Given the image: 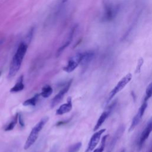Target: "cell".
I'll use <instances>...</instances> for the list:
<instances>
[{
	"label": "cell",
	"instance_id": "obj_13",
	"mask_svg": "<svg viewBox=\"0 0 152 152\" xmlns=\"http://www.w3.org/2000/svg\"><path fill=\"white\" fill-rule=\"evenodd\" d=\"M81 53L82 55L80 64L82 65H86L89 64L94 56V53L93 51H86Z\"/></svg>",
	"mask_w": 152,
	"mask_h": 152
},
{
	"label": "cell",
	"instance_id": "obj_2",
	"mask_svg": "<svg viewBox=\"0 0 152 152\" xmlns=\"http://www.w3.org/2000/svg\"><path fill=\"white\" fill-rule=\"evenodd\" d=\"M49 120V117L45 116L43 118H42L39 122L32 128L31 132H30V134L24 144V149L27 150L37 140L39 134L45 126V125L47 123V122Z\"/></svg>",
	"mask_w": 152,
	"mask_h": 152
},
{
	"label": "cell",
	"instance_id": "obj_19",
	"mask_svg": "<svg viewBox=\"0 0 152 152\" xmlns=\"http://www.w3.org/2000/svg\"><path fill=\"white\" fill-rule=\"evenodd\" d=\"M108 135H106L104 136L103 137L102 140H101V143H100V145L96 149H95L93 152H103L104 149V147H105V144H106V141L107 139Z\"/></svg>",
	"mask_w": 152,
	"mask_h": 152
},
{
	"label": "cell",
	"instance_id": "obj_22",
	"mask_svg": "<svg viewBox=\"0 0 152 152\" xmlns=\"http://www.w3.org/2000/svg\"><path fill=\"white\" fill-rule=\"evenodd\" d=\"M143 62H144V60H143L142 58L139 59V60H138V61L137 68H136V72H140L141 67V66H142V64H143Z\"/></svg>",
	"mask_w": 152,
	"mask_h": 152
},
{
	"label": "cell",
	"instance_id": "obj_1",
	"mask_svg": "<svg viewBox=\"0 0 152 152\" xmlns=\"http://www.w3.org/2000/svg\"><path fill=\"white\" fill-rule=\"evenodd\" d=\"M27 47L28 44L25 42H23L19 45L16 52L12 59L10 66L8 72L9 78H11L15 76L19 71L23 58L27 52Z\"/></svg>",
	"mask_w": 152,
	"mask_h": 152
},
{
	"label": "cell",
	"instance_id": "obj_21",
	"mask_svg": "<svg viewBox=\"0 0 152 152\" xmlns=\"http://www.w3.org/2000/svg\"><path fill=\"white\" fill-rule=\"evenodd\" d=\"M152 96V82L148 86L145 90V97L144 102H147Z\"/></svg>",
	"mask_w": 152,
	"mask_h": 152
},
{
	"label": "cell",
	"instance_id": "obj_15",
	"mask_svg": "<svg viewBox=\"0 0 152 152\" xmlns=\"http://www.w3.org/2000/svg\"><path fill=\"white\" fill-rule=\"evenodd\" d=\"M67 1L68 0H59L54 11V19L58 17L59 15H60L63 10L65 8Z\"/></svg>",
	"mask_w": 152,
	"mask_h": 152
},
{
	"label": "cell",
	"instance_id": "obj_3",
	"mask_svg": "<svg viewBox=\"0 0 152 152\" xmlns=\"http://www.w3.org/2000/svg\"><path fill=\"white\" fill-rule=\"evenodd\" d=\"M132 79V74L131 73L127 74L125 77H124L116 85V86L112 90V91L110 92L107 103H109V101H110L112 98L119 91H121L126 86V84L130 82V81Z\"/></svg>",
	"mask_w": 152,
	"mask_h": 152
},
{
	"label": "cell",
	"instance_id": "obj_6",
	"mask_svg": "<svg viewBox=\"0 0 152 152\" xmlns=\"http://www.w3.org/2000/svg\"><path fill=\"white\" fill-rule=\"evenodd\" d=\"M105 131H106V129H102L96 132L91 136L85 152H91L95 148V147L100 141L101 135Z\"/></svg>",
	"mask_w": 152,
	"mask_h": 152
},
{
	"label": "cell",
	"instance_id": "obj_25",
	"mask_svg": "<svg viewBox=\"0 0 152 152\" xmlns=\"http://www.w3.org/2000/svg\"><path fill=\"white\" fill-rule=\"evenodd\" d=\"M1 74H2V71H0V77H1Z\"/></svg>",
	"mask_w": 152,
	"mask_h": 152
},
{
	"label": "cell",
	"instance_id": "obj_17",
	"mask_svg": "<svg viewBox=\"0 0 152 152\" xmlns=\"http://www.w3.org/2000/svg\"><path fill=\"white\" fill-rule=\"evenodd\" d=\"M18 113H16L15 115H14V116L13 117L12 119L9 122V124L8 125H7L5 128H4V130L5 131H11L14 129V128L15 127V126L16 125L17 121L18 120Z\"/></svg>",
	"mask_w": 152,
	"mask_h": 152
},
{
	"label": "cell",
	"instance_id": "obj_20",
	"mask_svg": "<svg viewBox=\"0 0 152 152\" xmlns=\"http://www.w3.org/2000/svg\"><path fill=\"white\" fill-rule=\"evenodd\" d=\"M81 145L82 144L81 142H78L77 143H75L74 144L71 145L69 147L67 152H78L80 149Z\"/></svg>",
	"mask_w": 152,
	"mask_h": 152
},
{
	"label": "cell",
	"instance_id": "obj_24",
	"mask_svg": "<svg viewBox=\"0 0 152 152\" xmlns=\"http://www.w3.org/2000/svg\"><path fill=\"white\" fill-rule=\"evenodd\" d=\"M50 152H56V148L55 147H54L51 150Z\"/></svg>",
	"mask_w": 152,
	"mask_h": 152
},
{
	"label": "cell",
	"instance_id": "obj_26",
	"mask_svg": "<svg viewBox=\"0 0 152 152\" xmlns=\"http://www.w3.org/2000/svg\"><path fill=\"white\" fill-rule=\"evenodd\" d=\"M150 152H152V150H150Z\"/></svg>",
	"mask_w": 152,
	"mask_h": 152
},
{
	"label": "cell",
	"instance_id": "obj_16",
	"mask_svg": "<svg viewBox=\"0 0 152 152\" xmlns=\"http://www.w3.org/2000/svg\"><path fill=\"white\" fill-rule=\"evenodd\" d=\"M53 93V89L52 87L48 84L45 85L42 88V91L40 93V96L44 98L49 97Z\"/></svg>",
	"mask_w": 152,
	"mask_h": 152
},
{
	"label": "cell",
	"instance_id": "obj_4",
	"mask_svg": "<svg viewBox=\"0 0 152 152\" xmlns=\"http://www.w3.org/2000/svg\"><path fill=\"white\" fill-rule=\"evenodd\" d=\"M72 83V79L69 80L67 83L65 84V86L58 92V93L52 99L51 102H50V107L51 108L54 107L55 106H56L63 99L64 96H65V94L68 92V91L69 90L71 84Z\"/></svg>",
	"mask_w": 152,
	"mask_h": 152
},
{
	"label": "cell",
	"instance_id": "obj_7",
	"mask_svg": "<svg viewBox=\"0 0 152 152\" xmlns=\"http://www.w3.org/2000/svg\"><path fill=\"white\" fill-rule=\"evenodd\" d=\"M104 17L106 20L109 21L112 20L117 13L118 8L113 4L109 2H106L104 5Z\"/></svg>",
	"mask_w": 152,
	"mask_h": 152
},
{
	"label": "cell",
	"instance_id": "obj_10",
	"mask_svg": "<svg viewBox=\"0 0 152 152\" xmlns=\"http://www.w3.org/2000/svg\"><path fill=\"white\" fill-rule=\"evenodd\" d=\"M72 108V99L71 97L68 98L66 103L62 104L59 106V107L56 111V115H62L65 113H66L71 110Z\"/></svg>",
	"mask_w": 152,
	"mask_h": 152
},
{
	"label": "cell",
	"instance_id": "obj_11",
	"mask_svg": "<svg viewBox=\"0 0 152 152\" xmlns=\"http://www.w3.org/2000/svg\"><path fill=\"white\" fill-rule=\"evenodd\" d=\"M151 131H152V121H150L147 124V125L146 126V127L141 133V135L140 138V141H139L140 147H141L142 146L143 144L144 143L145 140L148 138Z\"/></svg>",
	"mask_w": 152,
	"mask_h": 152
},
{
	"label": "cell",
	"instance_id": "obj_18",
	"mask_svg": "<svg viewBox=\"0 0 152 152\" xmlns=\"http://www.w3.org/2000/svg\"><path fill=\"white\" fill-rule=\"evenodd\" d=\"M39 96H40V94L36 93L31 98H30V99L25 100L23 103V105L24 106H36V103L37 102V100L39 99Z\"/></svg>",
	"mask_w": 152,
	"mask_h": 152
},
{
	"label": "cell",
	"instance_id": "obj_12",
	"mask_svg": "<svg viewBox=\"0 0 152 152\" xmlns=\"http://www.w3.org/2000/svg\"><path fill=\"white\" fill-rule=\"evenodd\" d=\"M23 80H24V77L23 75H21L17 81H16L15 85L10 89V91L11 93H18L19 91H21L23 90L24 88V85L23 83Z\"/></svg>",
	"mask_w": 152,
	"mask_h": 152
},
{
	"label": "cell",
	"instance_id": "obj_9",
	"mask_svg": "<svg viewBox=\"0 0 152 152\" xmlns=\"http://www.w3.org/2000/svg\"><path fill=\"white\" fill-rule=\"evenodd\" d=\"M115 103H112L107 109L105 111H104L102 114L100 116L99 118L98 119L97 121V123L95 125L94 127V129H93V131H97L100 126L101 125L103 124V122L105 121V120L106 119V118L108 117V116L110 115L111 111L112 110V109L113 107L115 106Z\"/></svg>",
	"mask_w": 152,
	"mask_h": 152
},
{
	"label": "cell",
	"instance_id": "obj_23",
	"mask_svg": "<svg viewBox=\"0 0 152 152\" xmlns=\"http://www.w3.org/2000/svg\"><path fill=\"white\" fill-rule=\"evenodd\" d=\"M18 121H19V123H20V126H24V121H23V116L20 113H19V115H18Z\"/></svg>",
	"mask_w": 152,
	"mask_h": 152
},
{
	"label": "cell",
	"instance_id": "obj_27",
	"mask_svg": "<svg viewBox=\"0 0 152 152\" xmlns=\"http://www.w3.org/2000/svg\"><path fill=\"white\" fill-rule=\"evenodd\" d=\"M121 152H124V150H122Z\"/></svg>",
	"mask_w": 152,
	"mask_h": 152
},
{
	"label": "cell",
	"instance_id": "obj_8",
	"mask_svg": "<svg viewBox=\"0 0 152 152\" xmlns=\"http://www.w3.org/2000/svg\"><path fill=\"white\" fill-rule=\"evenodd\" d=\"M147 107V102H144L141 104V107L139 108L137 113L135 115V116L132 119V121L130 128H129V131H130L133 130L135 128V127L139 124L141 118H142V116L144 113V112H145Z\"/></svg>",
	"mask_w": 152,
	"mask_h": 152
},
{
	"label": "cell",
	"instance_id": "obj_14",
	"mask_svg": "<svg viewBox=\"0 0 152 152\" xmlns=\"http://www.w3.org/2000/svg\"><path fill=\"white\" fill-rule=\"evenodd\" d=\"M75 27H73L72 29L71 30V32L69 33V35H68V37L66 39V41L64 43V45H62V46H61L58 50L57 51V56H59L61 55V53L63 52V50L70 44V43L72 41V37H73V36H74V32H75Z\"/></svg>",
	"mask_w": 152,
	"mask_h": 152
},
{
	"label": "cell",
	"instance_id": "obj_5",
	"mask_svg": "<svg viewBox=\"0 0 152 152\" xmlns=\"http://www.w3.org/2000/svg\"><path fill=\"white\" fill-rule=\"evenodd\" d=\"M81 53H78L74 56L71 57L69 59L66 65L63 68V70L68 73L72 72L78 66V65L80 64L81 60Z\"/></svg>",
	"mask_w": 152,
	"mask_h": 152
}]
</instances>
